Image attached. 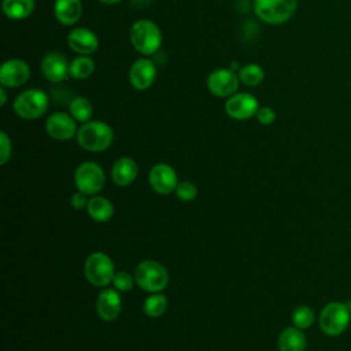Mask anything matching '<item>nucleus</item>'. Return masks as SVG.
<instances>
[{
	"instance_id": "4",
	"label": "nucleus",
	"mask_w": 351,
	"mask_h": 351,
	"mask_svg": "<svg viewBox=\"0 0 351 351\" xmlns=\"http://www.w3.org/2000/svg\"><path fill=\"white\" fill-rule=\"evenodd\" d=\"M48 95L41 89H26L21 92L14 100L15 114L26 121L37 119L48 110Z\"/></svg>"
},
{
	"instance_id": "22",
	"label": "nucleus",
	"mask_w": 351,
	"mask_h": 351,
	"mask_svg": "<svg viewBox=\"0 0 351 351\" xmlns=\"http://www.w3.org/2000/svg\"><path fill=\"white\" fill-rule=\"evenodd\" d=\"M86 210H88V214L90 215V218H93L97 222H106L114 214V207H112L111 202L101 196L92 197L86 204Z\"/></svg>"
},
{
	"instance_id": "28",
	"label": "nucleus",
	"mask_w": 351,
	"mask_h": 351,
	"mask_svg": "<svg viewBox=\"0 0 351 351\" xmlns=\"http://www.w3.org/2000/svg\"><path fill=\"white\" fill-rule=\"evenodd\" d=\"M176 195L182 202H191V200H193L196 197L197 188L191 181H181V182L177 184Z\"/></svg>"
},
{
	"instance_id": "32",
	"label": "nucleus",
	"mask_w": 351,
	"mask_h": 351,
	"mask_svg": "<svg viewBox=\"0 0 351 351\" xmlns=\"http://www.w3.org/2000/svg\"><path fill=\"white\" fill-rule=\"evenodd\" d=\"M89 200H86V195L84 192H77L71 196V206L77 210L85 207L88 204Z\"/></svg>"
},
{
	"instance_id": "20",
	"label": "nucleus",
	"mask_w": 351,
	"mask_h": 351,
	"mask_svg": "<svg viewBox=\"0 0 351 351\" xmlns=\"http://www.w3.org/2000/svg\"><path fill=\"white\" fill-rule=\"evenodd\" d=\"M278 348L280 351H304L306 337L299 328H287L278 337Z\"/></svg>"
},
{
	"instance_id": "29",
	"label": "nucleus",
	"mask_w": 351,
	"mask_h": 351,
	"mask_svg": "<svg viewBox=\"0 0 351 351\" xmlns=\"http://www.w3.org/2000/svg\"><path fill=\"white\" fill-rule=\"evenodd\" d=\"M112 284L114 287L118 289V291H122V292H126L129 291L132 287H133V278L129 273L126 271H119L114 276V280H112Z\"/></svg>"
},
{
	"instance_id": "25",
	"label": "nucleus",
	"mask_w": 351,
	"mask_h": 351,
	"mask_svg": "<svg viewBox=\"0 0 351 351\" xmlns=\"http://www.w3.org/2000/svg\"><path fill=\"white\" fill-rule=\"evenodd\" d=\"M69 110H70V115L77 121V122H88L92 117L93 108H92V103L84 97V96H75L71 103L69 104Z\"/></svg>"
},
{
	"instance_id": "13",
	"label": "nucleus",
	"mask_w": 351,
	"mask_h": 351,
	"mask_svg": "<svg viewBox=\"0 0 351 351\" xmlns=\"http://www.w3.org/2000/svg\"><path fill=\"white\" fill-rule=\"evenodd\" d=\"M40 67L43 75L55 84L63 82L70 77V63L60 52H48L44 55Z\"/></svg>"
},
{
	"instance_id": "30",
	"label": "nucleus",
	"mask_w": 351,
	"mask_h": 351,
	"mask_svg": "<svg viewBox=\"0 0 351 351\" xmlns=\"http://www.w3.org/2000/svg\"><path fill=\"white\" fill-rule=\"evenodd\" d=\"M255 117H256L258 122L262 123V125H270V123H273V122L276 121V112H274V110H273L271 107H269V106H262V107H259V110H258V112H256Z\"/></svg>"
},
{
	"instance_id": "14",
	"label": "nucleus",
	"mask_w": 351,
	"mask_h": 351,
	"mask_svg": "<svg viewBox=\"0 0 351 351\" xmlns=\"http://www.w3.org/2000/svg\"><path fill=\"white\" fill-rule=\"evenodd\" d=\"M75 122L77 121L71 115L59 111V112H53L48 117V119L45 122V129H47V133L52 138L64 141V140L74 137L75 133L78 132Z\"/></svg>"
},
{
	"instance_id": "6",
	"label": "nucleus",
	"mask_w": 351,
	"mask_h": 351,
	"mask_svg": "<svg viewBox=\"0 0 351 351\" xmlns=\"http://www.w3.org/2000/svg\"><path fill=\"white\" fill-rule=\"evenodd\" d=\"M84 274L90 284L96 287H106L114 280V263L108 255L103 252H93L85 261Z\"/></svg>"
},
{
	"instance_id": "8",
	"label": "nucleus",
	"mask_w": 351,
	"mask_h": 351,
	"mask_svg": "<svg viewBox=\"0 0 351 351\" xmlns=\"http://www.w3.org/2000/svg\"><path fill=\"white\" fill-rule=\"evenodd\" d=\"M104 171L95 162L81 163L74 174V182L80 192L85 195H95L104 186Z\"/></svg>"
},
{
	"instance_id": "9",
	"label": "nucleus",
	"mask_w": 351,
	"mask_h": 351,
	"mask_svg": "<svg viewBox=\"0 0 351 351\" xmlns=\"http://www.w3.org/2000/svg\"><path fill=\"white\" fill-rule=\"evenodd\" d=\"M206 85L214 96L228 99L237 92L240 78L232 69H217L208 74Z\"/></svg>"
},
{
	"instance_id": "18",
	"label": "nucleus",
	"mask_w": 351,
	"mask_h": 351,
	"mask_svg": "<svg viewBox=\"0 0 351 351\" xmlns=\"http://www.w3.org/2000/svg\"><path fill=\"white\" fill-rule=\"evenodd\" d=\"M97 315L104 321L115 319L121 311V296L114 289H104L100 292L96 302Z\"/></svg>"
},
{
	"instance_id": "23",
	"label": "nucleus",
	"mask_w": 351,
	"mask_h": 351,
	"mask_svg": "<svg viewBox=\"0 0 351 351\" xmlns=\"http://www.w3.org/2000/svg\"><path fill=\"white\" fill-rule=\"evenodd\" d=\"M95 71V62L92 58L81 55L70 62V77L75 80H86Z\"/></svg>"
},
{
	"instance_id": "5",
	"label": "nucleus",
	"mask_w": 351,
	"mask_h": 351,
	"mask_svg": "<svg viewBox=\"0 0 351 351\" xmlns=\"http://www.w3.org/2000/svg\"><path fill=\"white\" fill-rule=\"evenodd\" d=\"M350 319L351 314L347 304L340 302H330L322 308L319 314V326L325 335L339 336L346 330Z\"/></svg>"
},
{
	"instance_id": "12",
	"label": "nucleus",
	"mask_w": 351,
	"mask_h": 351,
	"mask_svg": "<svg viewBox=\"0 0 351 351\" xmlns=\"http://www.w3.org/2000/svg\"><path fill=\"white\" fill-rule=\"evenodd\" d=\"M30 67L22 59H8L0 66V84L5 88H19L27 82Z\"/></svg>"
},
{
	"instance_id": "35",
	"label": "nucleus",
	"mask_w": 351,
	"mask_h": 351,
	"mask_svg": "<svg viewBox=\"0 0 351 351\" xmlns=\"http://www.w3.org/2000/svg\"><path fill=\"white\" fill-rule=\"evenodd\" d=\"M347 306H348V310H350V314H351V300H348V303H347Z\"/></svg>"
},
{
	"instance_id": "1",
	"label": "nucleus",
	"mask_w": 351,
	"mask_h": 351,
	"mask_svg": "<svg viewBox=\"0 0 351 351\" xmlns=\"http://www.w3.org/2000/svg\"><path fill=\"white\" fill-rule=\"evenodd\" d=\"M132 47L144 56L155 55L162 45V32L151 19L136 21L129 32Z\"/></svg>"
},
{
	"instance_id": "26",
	"label": "nucleus",
	"mask_w": 351,
	"mask_h": 351,
	"mask_svg": "<svg viewBox=\"0 0 351 351\" xmlns=\"http://www.w3.org/2000/svg\"><path fill=\"white\" fill-rule=\"evenodd\" d=\"M167 302L162 293H154L152 296L147 298L144 303V313L148 317H160L166 310Z\"/></svg>"
},
{
	"instance_id": "21",
	"label": "nucleus",
	"mask_w": 351,
	"mask_h": 351,
	"mask_svg": "<svg viewBox=\"0 0 351 351\" xmlns=\"http://www.w3.org/2000/svg\"><path fill=\"white\" fill-rule=\"evenodd\" d=\"M34 0H3V12L10 19H25L34 11Z\"/></svg>"
},
{
	"instance_id": "10",
	"label": "nucleus",
	"mask_w": 351,
	"mask_h": 351,
	"mask_svg": "<svg viewBox=\"0 0 351 351\" xmlns=\"http://www.w3.org/2000/svg\"><path fill=\"white\" fill-rule=\"evenodd\" d=\"M259 110V103L256 97L247 92H236L225 101V112L236 119L245 121L256 115Z\"/></svg>"
},
{
	"instance_id": "15",
	"label": "nucleus",
	"mask_w": 351,
	"mask_h": 351,
	"mask_svg": "<svg viewBox=\"0 0 351 351\" xmlns=\"http://www.w3.org/2000/svg\"><path fill=\"white\" fill-rule=\"evenodd\" d=\"M67 44L78 55L89 56L99 48V37L86 27H75L67 36Z\"/></svg>"
},
{
	"instance_id": "19",
	"label": "nucleus",
	"mask_w": 351,
	"mask_h": 351,
	"mask_svg": "<svg viewBox=\"0 0 351 351\" xmlns=\"http://www.w3.org/2000/svg\"><path fill=\"white\" fill-rule=\"evenodd\" d=\"M137 171H138L137 163L132 158L123 156V158H119L114 163L111 176H112V180L117 185L126 186V185L132 184L136 180Z\"/></svg>"
},
{
	"instance_id": "24",
	"label": "nucleus",
	"mask_w": 351,
	"mask_h": 351,
	"mask_svg": "<svg viewBox=\"0 0 351 351\" xmlns=\"http://www.w3.org/2000/svg\"><path fill=\"white\" fill-rule=\"evenodd\" d=\"M239 78L240 82L247 86H258L265 80V71L263 69L256 63H247L239 70Z\"/></svg>"
},
{
	"instance_id": "11",
	"label": "nucleus",
	"mask_w": 351,
	"mask_h": 351,
	"mask_svg": "<svg viewBox=\"0 0 351 351\" xmlns=\"http://www.w3.org/2000/svg\"><path fill=\"white\" fill-rule=\"evenodd\" d=\"M156 78V66L154 60L143 56L134 60L129 69V82L137 90H147Z\"/></svg>"
},
{
	"instance_id": "27",
	"label": "nucleus",
	"mask_w": 351,
	"mask_h": 351,
	"mask_svg": "<svg viewBox=\"0 0 351 351\" xmlns=\"http://www.w3.org/2000/svg\"><path fill=\"white\" fill-rule=\"evenodd\" d=\"M292 322L296 328L299 329H306L310 328L314 322V313L310 307L307 306H300L298 307L293 314H292Z\"/></svg>"
},
{
	"instance_id": "16",
	"label": "nucleus",
	"mask_w": 351,
	"mask_h": 351,
	"mask_svg": "<svg viewBox=\"0 0 351 351\" xmlns=\"http://www.w3.org/2000/svg\"><path fill=\"white\" fill-rule=\"evenodd\" d=\"M149 184L159 195H169L177 188V174L171 166L158 163L149 171Z\"/></svg>"
},
{
	"instance_id": "2",
	"label": "nucleus",
	"mask_w": 351,
	"mask_h": 351,
	"mask_svg": "<svg viewBox=\"0 0 351 351\" xmlns=\"http://www.w3.org/2000/svg\"><path fill=\"white\" fill-rule=\"evenodd\" d=\"M114 140L112 129L101 121H88L77 132L78 144L92 152L107 149Z\"/></svg>"
},
{
	"instance_id": "31",
	"label": "nucleus",
	"mask_w": 351,
	"mask_h": 351,
	"mask_svg": "<svg viewBox=\"0 0 351 351\" xmlns=\"http://www.w3.org/2000/svg\"><path fill=\"white\" fill-rule=\"evenodd\" d=\"M11 156V140L5 132L0 133V163L4 165Z\"/></svg>"
},
{
	"instance_id": "7",
	"label": "nucleus",
	"mask_w": 351,
	"mask_h": 351,
	"mask_svg": "<svg viewBox=\"0 0 351 351\" xmlns=\"http://www.w3.org/2000/svg\"><path fill=\"white\" fill-rule=\"evenodd\" d=\"M134 280L144 291L154 293L162 291L167 285L169 274L165 266L159 262L144 261L136 267Z\"/></svg>"
},
{
	"instance_id": "17",
	"label": "nucleus",
	"mask_w": 351,
	"mask_h": 351,
	"mask_svg": "<svg viewBox=\"0 0 351 351\" xmlns=\"http://www.w3.org/2000/svg\"><path fill=\"white\" fill-rule=\"evenodd\" d=\"M53 15L60 25L73 26L82 15V3L81 0H55Z\"/></svg>"
},
{
	"instance_id": "34",
	"label": "nucleus",
	"mask_w": 351,
	"mask_h": 351,
	"mask_svg": "<svg viewBox=\"0 0 351 351\" xmlns=\"http://www.w3.org/2000/svg\"><path fill=\"white\" fill-rule=\"evenodd\" d=\"M99 1L103 3V4H107V5H114V4L119 3L121 0H99Z\"/></svg>"
},
{
	"instance_id": "33",
	"label": "nucleus",
	"mask_w": 351,
	"mask_h": 351,
	"mask_svg": "<svg viewBox=\"0 0 351 351\" xmlns=\"http://www.w3.org/2000/svg\"><path fill=\"white\" fill-rule=\"evenodd\" d=\"M7 103V93H5V86L0 88V106H5Z\"/></svg>"
},
{
	"instance_id": "3",
	"label": "nucleus",
	"mask_w": 351,
	"mask_h": 351,
	"mask_svg": "<svg viewBox=\"0 0 351 351\" xmlns=\"http://www.w3.org/2000/svg\"><path fill=\"white\" fill-rule=\"evenodd\" d=\"M298 0H255L254 12L265 23H285L296 11Z\"/></svg>"
}]
</instances>
